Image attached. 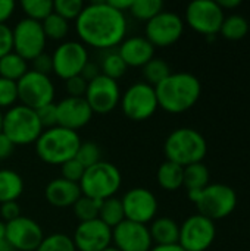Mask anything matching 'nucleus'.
Instances as JSON below:
<instances>
[{"label": "nucleus", "instance_id": "obj_17", "mask_svg": "<svg viewBox=\"0 0 250 251\" xmlns=\"http://www.w3.org/2000/svg\"><path fill=\"white\" fill-rule=\"evenodd\" d=\"M43 238L41 226L31 218L19 216L6 224V240L13 251H35Z\"/></svg>", "mask_w": 250, "mask_h": 251}, {"label": "nucleus", "instance_id": "obj_48", "mask_svg": "<svg viewBox=\"0 0 250 251\" xmlns=\"http://www.w3.org/2000/svg\"><path fill=\"white\" fill-rule=\"evenodd\" d=\"M99 75H100V68L88 60V63L84 66V69H83V72H81V76H83L87 82H90V81H93L94 78H97Z\"/></svg>", "mask_w": 250, "mask_h": 251}, {"label": "nucleus", "instance_id": "obj_16", "mask_svg": "<svg viewBox=\"0 0 250 251\" xmlns=\"http://www.w3.org/2000/svg\"><path fill=\"white\" fill-rule=\"evenodd\" d=\"M121 203H122L125 219L136 224L147 225L155 219L158 213L156 196L147 188L136 187L128 190L122 196Z\"/></svg>", "mask_w": 250, "mask_h": 251}, {"label": "nucleus", "instance_id": "obj_21", "mask_svg": "<svg viewBox=\"0 0 250 251\" xmlns=\"http://www.w3.org/2000/svg\"><path fill=\"white\" fill-rule=\"evenodd\" d=\"M119 56L130 68H143L149 60L155 57V47L146 37H128L119 46L118 50Z\"/></svg>", "mask_w": 250, "mask_h": 251}, {"label": "nucleus", "instance_id": "obj_36", "mask_svg": "<svg viewBox=\"0 0 250 251\" xmlns=\"http://www.w3.org/2000/svg\"><path fill=\"white\" fill-rule=\"evenodd\" d=\"M35 251H77V249L69 235L56 232L44 237Z\"/></svg>", "mask_w": 250, "mask_h": 251}, {"label": "nucleus", "instance_id": "obj_43", "mask_svg": "<svg viewBox=\"0 0 250 251\" xmlns=\"http://www.w3.org/2000/svg\"><path fill=\"white\" fill-rule=\"evenodd\" d=\"M10 51H13L12 29L6 24H0V59Z\"/></svg>", "mask_w": 250, "mask_h": 251}, {"label": "nucleus", "instance_id": "obj_13", "mask_svg": "<svg viewBox=\"0 0 250 251\" xmlns=\"http://www.w3.org/2000/svg\"><path fill=\"white\" fill-rule=\"evenodd\" d=\"M224 10L214 0H194L186 9V22L199 34L214 37L224 22Z\"/></svg>", "mask_w": 250, "mask_h": 251}, {"label": "nucleus", "instance_id": "obj_9", "mask_svg": "<svg viewBox=\"0 0 250 251\" xmlns=\"http://www.w3.org/2000/svg\"><path fill=\"white\" fill-rule=\"evenodd\" d=\"M18 100L22 106H27L32 110H38L43 106L53 103L55 100V84L49 75L38 74L29 69L18 82Z\"/></svg>", "mask_w": 250, "mask_h": 251}, {"label": "nucleus", "instance_id": "obj_33", "mask_svg": "<svg viewBox=\"0 0 250 251\" xmlns=\"http://www.w3.org/2000/svg\"><path fill=\"white\" fill-rule=\"evenodd\" d=\"M164 10L162 0H133L130 12L139 21L149 22L152 18L159 15Z\"/></svg>", "mask_w": 250, "mask_h": 251}, {"label": "nucleus", "instance_id": "obj_39", "mask_svg": "<svg viewBox=\"0 0 250 251\" xmlns=\"http://www.w3.org/2000/svg\"><path fill=\"white\" fill-rule=\"evenodd\" d=\"M16 101H18L16 82L0 78V110L13 107Z\"/></svg>", "mask_w": 250, "mask_h": 251}, {"label": "nucleus", "instance_id": "obj_29", "mask_svg": "<svg viewBox=\"0 0 250 251\" xmlns=\"http://www.w3.org/2000/svg\"><path fill=\"white\" fill-rule=\"evenodd\" d=\"M220 32H221V35L225 40L239 41V40H242V38H245L248 35V32H249V22L242 15L227 16V18H224V22L221 25Z\"/></svg>", "mask_w": 250, "mask_h": 251}, {"label": "nucleus", "instance_id": "obj_31", "mask_svg": "<svg viewBox=\"0 0 250 251\" xmlns=\"http://www.w3.org/2000/svg\"><path fill=\"white\" fill-rule=\"evenodd\" d=\"M99 68H100L102 75H105L111 79H115V81L122 78L128 69V66L125 65V62L122 60L119 53L115 50H108V53L103 56Z\"/></svg>", "mask_w": 250, "mask_h": 251}, {"label": "nucleus", "instance_id": "obj_28", "mask_svg": "<svg viewBox=\"0 0 250 251\" xmlns=\"http://www.w3.org/2000/svg\"><path fill=\"white\" fill-rule=\"evenodd\" d=\"M97 219H100L111 229H113L116 225H119L122 221H125L121 199L111 197L108 200L100 201V209H99V218Z\"/></svg>", "mask_w": 250, "mask_h": 251}, {"label": "nucleus", "instance_id": "obj_8", "mask_svg": "<svg viewBox=\"0 0 250 251\" xmlns=\"http://www.w3.org/2000/svg\"><path fill=\"white\" fill-rule=\"evenodd\" d=\"M121 109L122 113L136 122L147 121L159 109L155 87L146 82H136L130 85L124 94H121Z\"/></svg>", "mask_w": 250, "mask_h": 251}, {"label": "nucleus", "instance_id": "obj_3", "mask_svg": "<svg viewBox=\"0 0 250 251\" xmlns=\"http://www.w3.org/2000/svg\"><path fill=\"white\" fill-rule=\"evenodd\" d=\"M81 146L78 132L53 126L44 129L35 141V153L41 162L53 166H62L65 162L75 157Z\"/></svg>", "mask_w": 250, "mask_h": 251}, {"label": "nucleus", "instance_id": "obj_22", "mask_svg": "<svg viewBox=\"0 0 250 251\" xmlns=\"http://www.w3.org/2000/svg\"><path fill=\"white\" fill-rule=\"evenodd\" d=\"M81 196L80 185L63 178L50 181L44 188V199L55 207H72Z\"/></svg>", "mask_w": 250, "mask_h": 251}, {"label": "nucleus", "instance_id": "obj_12", "mask_svg": "<svg viewBox=\"0 0 250 251\" xmlns=\"http://www.w3.org/2000/svg\"><path fill=\"white\" fill-rule=\"evenodd\" d=\"M52 63L53 72L57 78L66 81L72 76H78L88 63L87 47L81 41H63L55 49Z\"/></svg>", "mask_w": 250, "mask_h": 251}, {"label": "nucleus", "instance_id": "obj_15", "mask_svg": "<svg viewBox=\"0 0 250 251\" xmlns=\"http://www.w3.org/2000/svg\"><path fill=\"white\" fill-rule=\"evenodd\" d=\"M93 113L106 115L116 109L121 101V88L118 81L111 79L105 75H99L88 82L84 96Z\"/></svg>", "mask_w": 250, "mask_h": 251}, {"label": "nucleus", "instance_id": "obj_6", "mask_svg": "<svg viewBox=\"0 0 250 251\" xmlns=\"http://www.w3.org/2000/svg\"><path fill=\"white\" fill-rule=\"evenodd\" d=\"M78 185L83 196L103 201L115 197V194L119 191L122 185V175L113 163L100 160L84 171Z\"/></svg>", "mask_w": 250, "mask_h": 251}, {"label": "nucleus", "instance_id": "obj_51", "mask_svg": "<svg viewBox=\"0 0 250 251\" xmlns=\"http://www.w3.org/2000/svg\"><path fill=\"white\" fill-rule=\"evenodd\" d=\"M150 251H184L178 244H172V246H155L152 247Z\"/></svg>", "mask_w": 250, "mask_h": 251}, {"label": "nucleus", "instance_id": "obj_41", "mask_svg": "<svg viewBox=\"0 0 250 251\" xmlns=\"http://www.w3.org/2000/svg\"><path fill=\"white\" fill-rule=\"evenodd\" d=\"M37 112L38 121L43 126V129H49L53 126H57V112H56V103H50L47 106L40 107Z\"/></svg>", "mask_w": 250, "mask_h": 251}, {"label": "nucleus", "instance_id": "obj_19", "mask_svg": "<svg viewBox=\"0 0 250 251\" xmlns=\"http://www.w3.org/2000/svg\"><path fill=\"white\" fill-rule=\"evenodd\" d=\"M112 244L118 251H150L153 247L149 226L127 219L112 229Z\"/></svg>", "mask_w": 250, "mask_h": 251}, {"label": "nucleus", "instance_id": "obj_14", "mask_svg": "<svg viewBox=\"0 0 250 251\" xmlns=\"http://www.w3.org/2000/svg\"><path fill=\"white\" fill-rule=\"evenodd\" d=\"M184 32V21L174 12L162 10L146 22L144 34L153 47H169L175 44Z\"/></svg>", "mask_w": 250, "mask_h": 251}, {"label": "nucleus", "instance_id": "obj_55", "mask_svg": "<svg viewBox=\"0 0 250 251\" xmlns=\"http://www.w3.org/2000/svg\"><path fill=\"white\" fill-rule=\"evenodd\" d=\"M249 232H250V226H249Z\"/></svg>", "mask_w": 250, "mask_h": 251}, {"label": "nucleus", "instance_id": "obj_40", "mask_svg": "<svg viewBox=\"0 0 250 251\" xmlns=\"http://www.w3.org/2000/svg\"><path fill=\"white\" fill-rule=\"evenodd\" d=\"M84 171H85V168L74 157V159L65 162V163L60 166V172H62V176H60V178L78 184V182L81 181L83 175H84Z\"/></svg>", "mask_w": 250, "mask_h": 251}, {"label": "nucleus", "instance_id": "obj_23", "mask_svg": "<svg viewBox=\"0 0 250 251\" xmlns=\"http://www.w3.org/2000/svg\"><path fill=\"white\" fill-rule=\"evenodd\" d=\"M149 232L155 246L178 244L180 225L171 218H158L150 222Z\"/></svg>", "mask_w": 250, "mask_h": 251}, {"label": "nucleus", "instance_id": "obj_54", "mask_svg": "<svg viewBox=\"0 0 250 251\" xmlns=\"http://www.w3.org/2000/svg\"><path fill=\"white\" fill-rule=\"evenodd\" d=\"M105 251H118V250H116L115 247H109V249H106V250H105Z\"/></svg>", "mask_w": 250, "mask_h": 251}, {"label": "nucleus", "instance_id": "obj_47", "mask_svg": "<svg viewBox=\"0 0 250 251\" xmlns=\"http://www.w3.org/2000/svg\"><path fill=\"white\" fill-rule=\"evenodd\" d=\"M13 150H15L13 143L1 132V134H0V160L7 159L9 156H12Z\"/></svg>", "mask_w": 250, "mask_h": 251}, {"label": "nucleus", "instance_id": "obj_7", "mask_svg": "<svg viewBox=\"0 0 250 251\" xmlns=\"http://www.w3.org/2000/svg\"><path fill=\"white\" fill-rule=\"evenodd\" d=\"M43 131L37 112L27 106L15 104L3 113L1 132L13 143V146L35 144Z\"/></svg>", "mask_w": 250, "mask_h": 251}, {"label": "nucleus", "instance_id": "obj_32", "mask_svg": "<svg viewBox=\"0 0 250 251\" xmlns=\"http://www.w3.org/2000/svg\"><path fill=\"white\" fill-rule=\"evenodd\" d=\"M41 26H43L44 35L47 40L60 41L69 32V21L63 19L62 16L56 15L55 12L41 22Z\"/></svg>", "mask_w": 250, "mask_h": 251}, {"label": "nucleus", "instance_id": "obj_27", "mask_svg": "<svg viewBox=\"0 0 250 251\" xmlns=\"http://www.w3.org/2000/svg\"><path fill=\"white\" fill-rule=\"evenodd\" d=\"M209 169L203 162L189 165L184 168V181L183 187L187 188V193L190 191H199L203 190L206 185H209Z\"/></svg>", "mask_w": 250, "mask_h": 251}, {"label": "nucleus", "instance_id": "obj_52", "mask_svg": "<svg viewBox=\"0 0 250 251\" xmlns=\"http://www.w3.org/2000/svg\"><path fill=\"white\" fill-rule=\"evenodd\" d=\"M6 240V224L0 221V241Z\"/></svg>", "mask_w": 250, "mask_h": 251}, {"label": "nucleus", "instance_id": "obj_42", "mask_svg": "<svg viewBox=\"0 0 250 251\" xmlns=\"http://www.w3.org/2000/svg\"><path fill=\"white\" fill-rule=\"evenodd\" d=\"M87 85L88 82L81 75L72 76L65 81V90L68 97H84L87 91Z\"/></svg>", "mask_w": 250, "mask_h": 251}, {"label": "nucleus", "instance_id": "obj_50", "mask_svg": "<svg viewBox=\"0 0 250 251\" xmlns=\"http://www.w3.org/2000/svg\"><path fill=\"white\" fill-rule=\"evenodd\" d=\"M217 3L220 4V7L222 10H225V9H236L239 6H242V0H218Z\"/></svg>", "mask_w": 250, "mask_h": 251}, {"label": "nucleus", "instance_id": "obj_4", "mask_svg": "<svg viewBox=\"0 0 250 251\" xmlns=\"http://www.w3.org/2000/svg\"><path fill=\"white\" fill-rule=\"evenodd\" d=\"M164 153L167 160L186 168L200 163L205 159L208 143L205 137L193 128H177L167 137Z\"/></svg>", "mask_w": 250, "mask_h": 251}, {"label": "nucleus", "instance_id": "obj_11", "mask_svg": "<svg viewBox=\"0 0 250 251\" xmlns=\"http://www.w3.org/2000/svg\"><path fill=\"white\" fill-rule=\"evenodd\" d=\"M13 51L27 62L34 60L37 56L44 53L47 38L44 35L41 22L24 18L12 29Z\"/></svg>", "mask_w": 250, "mask_h": 251}, {"label": "nucleus", "instance_id": "obj_2", "mask_svg": "<svg viewBox=\"0 0 250 251\" xmlns=\"http://www.w3.org/2000/svg\"><path fill=\"white\" fill-rule=\"evenodd\" d=\"M158 104L168 113H184L190 110L202 94V84L197 76L189 72L171 74L155 87Z\"/></svg>", "mask_w": 250, "mask_h": 251}, {"label": "nucleus", "instance_id": "obj_34", "mask_svg": "<svg viewBox=\"0 0 250 251\" xmlns=\"http://www.w3.org/2000/svg\"><path fill=\"white\" fill-rule=\"evenodd\" d=\"M21 7L28 19L43 22L53 13V1L50 0H22Z\"/></svg>", "mask_w": 250, "mask_h": 251}, {"label": "nucleus", "instance_id": "obj_25", "mask_svg": "<svg viewBox=\"0 0 250 251\" xmlns=\"http://www.w3.org/2000/svg\"><path fill=\"white\" fill-rule=\"evenodd\" d=\"M156 179L158 184L162 190L165 191H177L183 187V181H184V168L165 160L156 172Z\"/></svg>", "mask_w": 250, "mask_h": 251}, {"label": "nucleus", "instance_id": "obj_24", "mask_svg": "<svg viewBox=\"0 0 250 251\" xmlns=\"http://www.w3.org/2000/svg\"><path fill=\"white\" fill-rule=\"evenodd\" d=\"M24 193L22 176L12 169H0V204L16 201Z\"/></svg>", "mask_w": 250, "mask_h": 251}, {"label": "nucleus", "instance_id": "obj_20", "mask_svg": "<svg viewBox=\"0 0 250 251\" xmlns=\"http://www.w3.org/2000/svg\"><path fill=\"white\" fill-rule=\"evenodd\" d=\"M57 126L78 131L84 128L93 118V112L84 97H65L56 103Z\"/></svg>", "mask_w": 250, "mask_h": 251}, {"label": "nucleus", "instance_id": "obj_30", "mask_svg": "<svg viewBox=\"0 0 250 251\" xmlns=\"http://www.w3.org/2000/svg\"><path fill=\"white\" fill-rule=\"evenodd\" d=\"M141 74L144 78V82L156 87L158 84H161L164 79H167L172 72L169 65L161 59V57H153L152 60H149L143 68H141Z\"/></svg>", "mask_w": 250, "mask_h": 251}, {"label": "nucleus", "instance_id": "obj_1", "mask_svg": "<svg viewBox=\"0 0 250 251\" xmlns=\"http://www.w3.org/2000/svg\"><path fill=\"white\" fill-rule=\"evenodd\" d=\"M128 22L124 12L113 9L108 1L85 4L75 19V31L84 46L99 50H112L127 38Z\"/></svg>", "mask_w": 250, "mask_h": 251}, {"label": "nucleus", "instance_id": "obj_18", "mask_svg": "<svg viewBox=\"0 0 250 251\" xmlns=\"http://www.w3.org/2000/svg\"><path fill=\"white\" fill-rule=\"evenodd\" d=\"M71 238L77 251H105L112 247V229L100 219L80 222Z\"/></svg>", "mask_w": 250, "mask_h": 251}, {"label": "nucleus", "instance_id": "obj_35", "mask_svg": "<svg viewBox=\"0 0 250 251\" xmlns=\"http://www.w3.org/2000/svg\"><path fill=\"white\" fill-rule=\"evenodd\" d=\"M99 209H100V201L93 200L90 197L81 196L75 204L72 206L74 215L77 216V219L80 222H88L93 219L99 218Z\"/></svg>", "mask_w": 250, "mask_h": 251}, {"label": "nucleus", "instance_id": "obj_37", "mask_svg": "<svg viewBox=\"0 0 250 251\" xmlns=\"http://www.w3.org/2000/svg\"><path fill=\"white\" fill-rule=\"evenodd\" d=\"M75 159L87 169L96 163H99L102 160V151H100V147L96 144V143H91V141H85L83 143L81 141V146L75 154Z\"/></svg>", "mask_w": 250, "mask_h": 251}, {"label": "nucleus", "instance_id": "obj_26", "mask_svg": "<svg viewBox=\"0 0 250 251\" xmlns=\"http://www.w3.org/2000/svg\"><path fill=\"white\" fill-rule=\"evenodd\" d=\"M28 71V62L15 51H10L0 59V78L18 82Z\"/></svg>", "mask_w": 250, "mask_h": 251}, {"label": "nucleus", "instance_id": "obj_46", "mask_svg": "<svg viewBox=\"0 0 250 251\" xmlns=\"http://www.w3.org/2000/svg\"><path fill=\"white\" fill-rule=\"evenodd\" d=\"M15 12V3L12 0H0V24H6Z\"/></svg>", "mask_w": 250, "mask_h": 251}, {"label": "nucleus", "instance_id": "obj_5", "mask_svg": "<svg viewBox=\"0 0 250 251\" xmlns=\"http://www.w3.org/2000/svg\"><path fill=\"white\" fill-rule=\"evenodd\" d=\"M189 199L199 215L214 222L230 216L237 207V194L225 184H209L203 190L190 191Z\"/></svg>", "mask_w": 250, "mask_h": 251}, {"label": "nucleus", "instance_id": "obj_10", "mask_svg": "<svg viewBox=\"0 0 250 251\" xmlns=\"http://www.w3.org/2000/svg\"><path fill=\"white\" fill-rule=\"evenodd\" d=\"M215 222L196 213L180 225L178 246L184 251H206L215 241Z\"/></svg>", "mask_w": 250, "mask_h": 251}, {"label": "nucleus", "instance_id": "obj_38", "mask_svg": "<svg viewBox=\"0 0 250 251\" xmlns=\"http://www.w3.org/2000/svg\"><path fill=\"white\" fill-rule=\"evenodd\" d=\"M84 3L81 0H55L53 1V12L62 16L66 21L77 19L84 9Z\"/></svg>", "mask_w": 250, "mask_h": 251}, {"label": "nucleus", "instance_id": "obj_44", "mask_svg": "<svg viewBox=\"0 0 250 251\" xmlns=\"http://www.w3.org/2000/svg\"><path fill=\"white\" fill-rule=\"evenodd\" d=\"M21 216V207L16 201H7L0 204V221H3L4 224L12 222L15 219H18Z\"/></svg>", "mask_w": 250, "mask_h": 251}, {"label": "nucleus", "instance_id": "obj_45", "mask_svg": "<svg viewBox=\"0 0 250 251\" xmlns=\"http://www.w3.org/2000/svg\"><path fill=\"white\" fill-rule=\"evenodd\" d=\"M32 63V71L43 74V75H49L50 72H53V63H52V56L41 53L40 56H37L34 60H31Z\"/></svg>", "mask_w": 250, "mask_h": 251}, {"label": "nucleus", "instance_id": "obj_53", "mask_svg": "<svg viewBox=\"0 0 250 251\" xmlns=\"http://www.w3.org/2000/svg\"><path fill=\"white\" fill-rule=\"evenodd\" d=\"M1 129H3V112L0 110V134H1Z\"/></svg>", "mask_w": 250, "mask_h": 251}, {"label": "nucleus", "instance_id": "obj_49", "mask_svg": "<svg viewBox=\"0 0 250 251\" xmlns=\"http://www.w3.org/2000/svg\"><path fill=\"white\" fill-rule=\"evenodd\" d=\"M108 3H109L113 9H116V10L125 13L127 10H130L133 0H111V1H108Z\"/></svg>", "mask_w": 250, "mask_h": 251}]
</instances>
